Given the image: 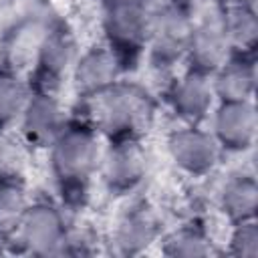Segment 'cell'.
<instances>
[{
    "label": "cell",
    "instance_id": "3",
    "mask_svg": "<svg viewBox=\"0 0 258 258\" xmlns=\"http://www.w3.org/2000/svg\"><path fill=\"white\" fill-rule=\"evenodd\" d=\"M103 32L107 46L123 71L133 69L147 50L155 0H109L103 4Z\"/></svg>",
    "mask_w": 258,
    "mask_h": 258
},
{
    "label": "cell",
    "instance_id": "6",
    "mask_svg": "<svg viewBox=\"0 0 258 258\" xmlns=\"http://www.w3.org/2000/svg\"><path fill=\"white\" fill-rule=\"evenodd\" d=\"M69 234L62 206L50 200L30 202L14 236L22 250L34 256H58ZM10 238V240H12Z\"/></svg>",
    "mask_w": 258,
    "mask_h": 258
},
{
    "label": "cell",
    "instance_id": "10",
    "mask_svg": "<svg viewBox=\"0 0 258 258\" xmlns=\"http://www.w3.org/2000/svg\"><path fill=\"white\" fill-rule=\"evenodd\" d=\"M64 123L67 115L56 95L30 91V97L18 119L20 139L28 149H48Z\"/></svg>",
    "mask_w": 258,
    "mask_h": 258
},
{
    "label": "cell",
    "instance_id": "23",
    "mask_svg": "<svg viewBox=\"0 0 258 258\" xmlns=\"http://www.w3.org/2000/svg\"><path fill=\"white\" fill-rule=\"evenodd\" d=\"M26 165V145L16 139L8 129H0V179L24 177Z\"/></svg>",
    "mask_w": 258,
    "mask_h": 258
},
{
    "label": "cell",
    "instance_id": "26",
    "mask_svg": "<svg viewBox=\"0 0 258 258\" xmlns=\"http://www.w3.org/2000/svg\"><path fill=\"white\" fill-rule=\"evenodd\" d=\"M6 242H8V240H6V238L0 234V252H2V244H6Z\"/></svg>",
    "mask_w": 258,
    "mask_h": 258
},
{
    "label": "cell",
    "instance_id": "18",
    "mask_svg": "<svg viewBox=\"0 0 258 258\" xmlns=\"http://www.w3.org/2000/svg\"><path fill=\"white\" fill-rule=\"evenodd\" d=\"M218 202H220V210L232 224L254 220L258 210V183L254 175L236 173L228 177L220 189Z\"/></svg>",
    "mask_w": 258,
    "mask_h": 258
},
{
    "label": "cell",
    "instance_id": "20",
    "mask_svg": "<svg viewBox=\"0 0 258 258\" xmlns=\"http://www.w3.org/2000/svg\"><path fill=\"white\" fill-rule=\"evenodd\" d=\"M28 97V81L18 73L0 67V129H8L18 123Z\"/></svg>",
    "mask_w": 258,
    "mask_h": 258
},
{
    "label": "cell",
    "instance_id": "12",
    "mask_svg": "<svg viewBox=\"0 0 258 258\" xmlns=\"http://www.w3.org/2000/svg\"><path fill=\"white\" fill-rule=\"evenodd\" d=\"M121 73H123V67L119 58L105 44V46H93L83 54H79L73 67L71 79L79 99H89L103 93L111 85H115Z\"/></svg>",
    "mask_w": 258,
    "mask_h": 258
},
{
    "label": "cell",
    "instance_id": "25",
    "mask_svg": "<svg viewBox=\"0 0 258 258\" xmlns=\"http://www.w3.org/2000/svg\"><path fill=\"white\" fill-rule=\"evenodd\" d=\"M218 6H234V4H254V0H216Z\"/></svg>",
    "mask_w": 258,
    "mask_h": 258
},
{
    "label": "cell",
    "instance_id": "21",
    "mask_svg": "<svg viewBox=\"0 0 258 258\" xmlns=\"http://www.w3.org/2000/svg\"><path fill=\"white\" fill-rule=\"evenodd\" d=\"M161 252L171 258H177V256L194 258V256H210L216 250H214L212 238L206 234L204 228L196 224H187L169 232L161 240Z\"/></svg>",
    "mask_w": 258,
    "mask_h": 258
},
{
    "label": "cell",
    "instance_id": "9",
    "mask_svg": "<svg viewBox=\"0 0 258 258\" xmlns=\"http://www.w3.org/2000/svg\"><path fill=\"white\" fill-rule=\"evenodd\" d=\"M167 151L171 161L187 175H208L220 159V145L212 131H204L200 125H185L175 129L167 137Z\"/></svg>",
    "mask_w": 258,
    "mask_h": 258
},
{
    "label": "cell",
    "instance_id": "22",
    "mask_svg": "<svg viewBox=\"0 0 258 258\" xmlns=\"http://www.w3.org/2000/svg\"><path fill=\"white\" fill-rule=\"evenodd\" d=\"M52 18L50 0H0V34L20 24Z\"/></svg>",
    "mask_w": 258,
    "mask_h": 258
},
{
    "label": "cell",
    "instance_id": "14",
    "mask_svg": "<svg viewBox=\"0 0 258 258\" xmlns=\"http://www.w3.org/2000/svg\"><path fill=\"white\" fill-rule=\"evenodd\" d=\"M161 226L155 210L145 202L127 208L113 230L115 250L123 256H135L147 250L159 238Z\"/></svg>",
    "mask_w": 258,
    "mask_h": 258
},
{
    "label": "cell",
    "instance_id": "13",
    "mask_svg": "<svg viewBox=\"0 0 258 258\" xmlns=\"http://www.w3.org/2000/svg\"><path fill=\"white\" fill-rule=\"evenodd\" d=\"M167 101L175 117H179L185 125H200L208 119L216 101L212 77L187 69V73L171 85Z\"/></svg>",
    "mask_w": 258,
    "mask_h": 258
},
{
    "label": "cell",
    "instance_id": "15",
    "mask_svg": "<svg viewBox=\"0 0 258 258\" xmlns=\"http://www.w3.org/2000/svg\"><path fill=\"white\" fill-rule=\"evenodd\" d=\"M50 20L52 18L20 24L0 34V67L18 75H22L24 71L30 73L40 38Z\"/></svg>",
    "mask_w": 258,
    "mask_h": 258
},
{
    "label": "cell",
    "instance_id": "19",
    "mask_svg": "<svg viewBox=\"0 0 258 258\" xmlns=\"http://www.w3.org/2000/svg\"><path fill=\"white\" fill-rule=\"evenodd\" d=\"M28 191L24 177L0 179V234L10 240L28 208Z\"/></svg>",
    "mask_w": 258,
    "mask_h": 258
},
{
    "label": "cell",
    "instance_id": "16",
    "mask_svg": "<svg viewBox=\"0 0 258 258\" xmlns=\"http://www.w3.org/2000/svg\"><path fill=\"white\" fill-rule=\"evenodd\" d=\"M212 89L220 103L252 101L256 89V64L254 56L232 54L214 75Z\"/></svg>",
    "mask_w": 258,
    "mask_h": 258
},
{
    "label": "cell",
    "instance_id": "24",
    "mask_svg": "<svg viewBox=\"0 0 258 258\" xmlns=\"http://www.w3.org/2000/svg\"><path fill=\"white\" fill-rule=\"evenodd\" d=\"M228 252L232 256H240V258L258 256V224H256V220H244V222L234 224Z\"/></svg>",
    "mask_w": 258,
    "mask_h": 258
},
{
    "label": "cell",
    "instance_id": "8",
    "mask_svg": "<svg viewBox=\"0 0 258 258\" xmlns=\"http://www.w3.org/2000/svg\"><path fill=\"white\" fill-rule=\"evenodd\" d=\"M232 56L230 40L224 28V18L220 6L206 12L200 20H196L185 60L189 64V71L202 73L212 77L228 58Z\"/></svg>",
    "mask_w": 258,
    "mask_h": 258
},
{
    "label": "cell",
    "instance_id": "4",
    "mask_svg": "<svg viewBox=\"0 0 258 258\" xmlns=\"http://www.w3.org/2000/svg\"><path fill=\"white\" fill-rule=\"evenodd\" d=\"M194 24L189 0H165L155 6L145 50L153 69L165 71L185 58Z\"/></svg>",
    "mask_w": 258,
    "mask_h": 258
},
{
    "label": "cell",
    "instance_id": "5",
    "mask_svg": "<svg viewBox=\"0 0 258 258\" xmlns=\"http://www.w3.org/2000/svg\"><path fill=\"white\" fill-rule=\"evenodd\" d=\"M77 58V40L71 26L64 20L52 16L40 38L32 69L26 79L30 91L56 95L67 77H71Z\"/></svg>",
    "mask_w": 258,
    "mask_h": 258
},
{
    "label": "cell",
    "instance_id": "17",
    "mask_svg": "<svg viewBox=\"0 0 258 258\" xmlns=\"http://www.w3.org/2000/svg\"><path fill=\"white\" fill-rule=\"evenodd\" d=\"M218 6V4H216ZM232 54L254 56L258 46V16L254 4L220 6Z\"/></svg>",
    "mask_w": 258,
    "mask_h": 258
},
{
    "label": "cell",
    "instance_id": "11",
    "mask_svg": "<svg viewBox=\"0 0 258 258\" xmlns=\"http://www.w3.org/2000/svg\"><path fill=\"white\" fill-rule=\"evenodd\" d=\"M258 117L252 101L220 103L212 119V135L222 151L242 153L256 141Z\"/></svg>",
    "mask_w": 258,
    "mask_h": 258
},
{
    "label": "cell",
    "instance_id": "27",
    "mask_svg": "<svg viewBox=\"0 0 258 258\" xmlns=\"http://www.w3.org/2000/svg\"><path fill=\"white\" fill-rule=\"evenodd\" d=\"M105 2H109V0H103V4H105Z\"/></svg>",
    "mask_w": 258,
    "mask_h": 258
},
{
    "label": "cell",
    "instance_id": "1",
    "mask_svg": "<svg viewBox=\"0 0 258 258\" xmlns=\"http://www.w3.org/2000/svg\"><path fill=\"white\" fill-rule=\"evenodd\" d=\"M48 161L60 194V206L71 212L83 208L89 196L91 177L101 161L97 129L83 117L67 119L48 145Z\"/></svg>",
    "mask_w": 258,
    "mask_h": 258
},
{
    "label": "cell",
    "instance_id": "7",
    "mask_svg": "<svg viewBox=\"0 0 258 258\" xmlns=\"http://www.w3.org/2000/svg\"><path fill=\"white\" fill-rule=\"evenodd\" d=\"M99 167L105 187L113 196H127L145 181L149 159L141 139H121L109 141Z\"/></svg>",
    "mask_w": 258,
    "mask_h": 258
},
{
    "label": "cell",
    "instance_id": "2",
    "mask_svg": "<svg viewBox=\"0 0 258 258\" xmlns=\"http://www.w3.org/2000/svg\"><path fill=\"white\" fill-rule=\"evenodd\" d=\"M81 101L83 109H87L83 119L107 141L141 139L155 119V99L151 93L129 81H117L103 93Z\"/></svg>",
    "mask_w": 258,
    "mask_h": 258
}]
</instances>
